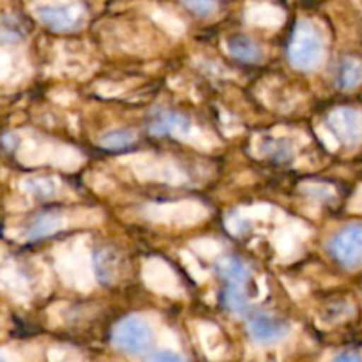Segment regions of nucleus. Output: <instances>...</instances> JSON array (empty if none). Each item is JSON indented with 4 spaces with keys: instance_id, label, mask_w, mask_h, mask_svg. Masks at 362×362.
Returning a JSON list of instances; mask_svg holds the SVG:
<instances>
[{
    "instance_id": "11",
    "label": "nucleus",
    "mask_w": 362,
    "mask_h": 362,
    "mask_svg": "<svg viewBox=\"0 0 362 362\" xmlns=\"http://www.w3.org/2000/svg\"><path fill=\"white\" fill-rule=\"evenodd\" d=\"M64 226V216L57 211H46L35 216L25 230V239L39 240L53 235Z\"/></svg>"
},
{
    "instance_id": "8",
    "label": "nucleus",
    "mask_w": 362,
    "mask_h": 362,
    "mask_svg": "<svg viewBox=\"0 0 362 362\" xmlns=\"http://www.w3.org/2000/svg\"><path fill=\"white\" fill-rule=\"evenodd\" d=\"M152 219L158 221H173L179 225H193V223L200 221L205 218V209L198 204H173V205H158V207H151Z\"/></svg>"
},
{
    "instance_id": "15",
    "label": "nucleus",
    "mask_w": 362,
    "mask_h": 362,
    "mask_svg": "<svg viewBox=\"0 0 362 362\" xmlns=\"http://www.w3.org/2000/svg\"><path fill=\"white\" fill-rule=\"evenodd\" d=\"M21 187L27 194L30 197L39 198V200H52L59 193V180L53 179V177H45V175H32L23 179Z\"/></svg>"
},
{
    "instance_id": "21",
    "label": "nucleus",
    "mask_w": 362,
    "mask_h": 362,
    "mask_svg": "<svg viewBox=\"0 0 362 362\" xmlns=\"http://www.w3.org/2000/svg\"><path fill=\"white\" fill-rule=\"evenodd\" d=\"M332 362H362V356L359 352H354V350H345V352L338 354Z\"/></svg>"
},
{
    "instance_id": "20",
    "label": "nucleus",
    "mask_w": 362,
    "mask_h": 362,
    "mask_svg": "<svg viewBox=\"0 0 362 362\" xmlns=\"http://www.w3.org/2000/svg\"><path fill=\"white\" fill-rule=\"evenodd\" d=\"M147 362H186L180 354L172 352V350H158V352L151 354Z\"/></svg>"
},
{
    "instance_id": "17",
    "label": "nucleus",
    "mask_w": 362,
    "mask_h": 362,
    "mask_svg": "<svg viewBox=\"0 0 362 362\" xmlns=\"http://www.w3.org/2000/svg\"><path fill=\"white\" fill-rule=\"evenodd\" d=\"M136 141V133L133 129H110L99 136L98 144L106 151H122Z\"/></svg>"
},
{
    "instance_id": "6",
    "label": "nucleus",
    "mask_w": 362,
    "mask_h": 362,
    "mask_svg": "<svg viewBox=\"0 0 362 362\" xmlns=\"http://www.w3.org/2000/svg\"><path fill=\"white\" fill-rule=\"evenodd\" d=\"M247 332L258 345H276L290 334V325L272 315L258 313L247 322Z\"/></svg>"
},
{
    "instance_id": "18",
    "label": "nucleus",
    "mask_w": 362,
    "mask_h": 362,
    "mask_svg": "<svg viewBox=\"0 0 362 362\" xmlns=\"http://www.w3.org/2000/svg\"><path fill=\"white\" fill-rule=\"evenodd\" d=\"M262 151L265 152V156H269L274 161H288L293 154V148L290 145L288 140H283V138H274V140H267L262 147Z\"/></svg>"
},
{
    "instance_id": "16",
    "label": "nucleus",
    "mask_w": 362,
    "mask_h": 362,
    "mask_svg": "<svg viewBox=\"0 0 362 362\" xmlns=\"http://www.w3.org/2000/svg\"><path fill=\"white\" fill-rule=\"evenodd\" d=\"M223 304L230 313L239 315V317L250 313L251 306L246 286H226L225 293H223Z\"/></svg>"
},
{
    "instance_id": "7",
    "label": "nucleus",
    "mask_w": 362,
    "mask_h": 362,
    "mask_svg": "<svg viewBox=\"0 0 362 362\" xmlns=\"http://www.w3.org/2000/svg\"><path fill=\"white\" fill-rule=\"evenodd\" d=\"M148 131L154 136H166V134H173V136L189 138L193 134V127H191L189 120L184 115H179L170 110H156L152 113V119L148 122Z\"/></svg>"
},
{
    "instance_id": "2",
    "label": "nucleus",
    "mask_w": 362,
    "mask_h": 362,
    "mask_svg": "<svg viewBox=\"0 0 362 362\" xmlns=\"http://www.w3.org/2000/svg\"><path fill=\"white\" fill-rule=\"evenodd\" d=\"M34 16L39 23L53 32H74L85 23V7L76 0H57V2H41L34 6Z\"/></svg>"
},
{
    "instance_id": "14",
    "label": "nucleus",
    "mask_w": 362,
    "mask_h": 362,
    "mask_svg": "<svg viewBox=\"0 0 362 362\" xmlns=\"http://www.w3.org/2000/svg\"><path fill=\"white\" fill-rule=\"evenodd\" d=\"M362 81V62L354 57H343L336 69V85L341 90H352Z\"/></svg>"
},
{
    "instance_id": "13",
    "label": "nucleus",
    "mask_w": 362,
    "mask_h": 362,
    "mask_svg": "<svg viewBox=\"0 0 362 362\" xmlns=\"http://www.w3.org/2000/svg\"><path fill=\"white\" fill-rule=\"evenodd\" d=\"M226 49H228L230 55L233 59L240 60V62L246 64H257L262 60V48L258 42H255L253 39L246 37V35H235V37L228 39L226 42Z\"/></svg>"
},
{
    "instance_id": "22",
    "label": "nucleus",
    "mask_w": 362,
    "mask_h": 362,
    "mask_svg": "<svg viewBox=\"0 0 362 362\" xmlns=\"http://www.w3.org/2000/svg\"><path fill=\"white\" fill-rule=\"evenodd\" d=\"M0 362H9V361H7V356H6V354H4L2 359H0Z\"/></svg>"
},
{
    "instance_id": "10",
    "label": "nucleus",
    "mask_w": 362,
    "mask_h": 362,
    "mask_svg": "<svg viewBox=\"0 0 362 362\" xmlns=\"http://www.w3.org/2000/svg\"><path fill=\"white\" fill-rule=\"evenodd\" d=\"M145 283L151 286L156 292H161L170 296V293L179 292V283H177L175 274L172 272V269L166 264H163L161 260H151L145 265Z\"/></svg>"
},
{
    "instance_id": "9",
    "label": "nucleus",
    "mask_w": 362,
    "mask_h": 362,
    "mask_svg": "<svg viewBox=\"0 0 362 362\" xmlns=\"http://www.w3.org/2000/svg\"><path fill=\"white\" fill-rule=\"evenodd\" d=\"M94 269L99 281L105 283V285H112V283H115L122 276V257L113 247H103V250L95 251Z\"/></svg>"
},
{
    "instance_id": "3",
    "label": "nucleus",
    "mask_w": 362,
    "mask_h": 362,
    "mask_svg": "<svg viewBox=\"0 0 362 362\" xmlns=\"http://www.w3.org/2000/svg\"><path fill=\"white\" fill-rule=\"evenodd\" d=\"M152 327L145 318L129 315L115 324L112 331V345L127 356H141L152 345Z\"/></svg>"
},
{
    "instance_id": "5",
    "label": "nucleus",
    "mask_w": 362,
    "mask_h": 362,
    "mask_svg": "<svg viewBox=\"0 0 362 362\" xmlns=\"http://www.w3.org/2000/svg\"><path fill=\"white\" fill-rule=\"evenodd\" d=\"M327 124L334 136L346 147H357L362 141V112L359 110H332L327 117Z\"/></svg>"
},
{
    "instance_id": "19",
    "label": "nucleus",
    "mask_w": 362,
    "mask_h": 362,
    "mask_svg": "<svg viewBox=\"0 0 362 362\" xmlns=\"http://www.w3.org/2000/svg\"><path fill=\"white\" fill-rule=\"evenodd\" d=\"M180 2L197 16H211L218 11V0H180Z\"/></svg>"
},
{
    "instance_id": "1",
    "label": "nucleus",
    "mask_w": 362,
    "mask_h": 362,
    "mask_svg": "<svg viewBox=\"0 0 362 362\" xmlns=\"http://www.w3.org/2000/svg\"><path fill=\"white\" fill-rule=\"evenodd\" d=\"M325 59L324 32L311 20H299L293 27L288 42V60L296 69L311 73Z\"/></svg>"
},
{
    "instance_id": "4",
    "label": "nucleus",
    "mask_w": 362,
    "mask_h": 362,
    "mask_svg": "<svg viewBox=\"0 0 362 362\" xmlns=\"http://www.w3.org/2000/svg\"><path fill=\"white\" fill-rule=\"evenodd\" d=\"M327 250L339 265L359 269L362 265V225H346L329 239Z\"/></svg>"
},
{
    "instance_id": "12",
    "label": "nucleus",
    "mask_w": 362,
    "mask_h": 362,
    "mask_svg": "<svg viewBox=\"0 0 362 362\" xmlns=\"http://www.w3.org/2000/svg\"><path fill=\"white\" fill-rule=\"evenodd\" d=\"M216 271L226 286H246L251 276L246 262L240 260L239 257H223L216 264Z\"/></svg>"
}]
</instances>
